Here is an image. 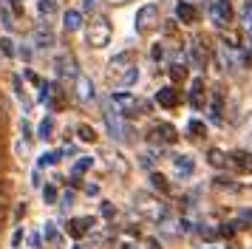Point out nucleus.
<instances>
[{
  "instance_id": "obj_1",
  "label": "nucleus",
  "mask_w": 252,
  "mask_h": 249,
  "mask_svg": "<svg viewBox=\"0 0 252 249\" xmlns=\"http://www.w3.org/2000/svg\"><path fill=\"white\" fill-rule=\"evenodd\" d=\"M111 37H114V29H111L108 17L105 14H94L88 20V26H85V43L91 48H105L111 43Z\"/></svg>"
},
{
  "instance_id": "obj_2",
  "label": "nucleus",
  "mask_w": 252,
  "mask_h": 249,
  "mask_svg": "<svg viewBox=\"0 0 252 249\" xmlns=\"http://www.w3.org/2000/svg\"><path fill=\"white\" fill-rule=\"evenodd\" d=\"M111 105H114L122 116H133V111H136V96H133L130 91H114V93H111Z\"/></svg>"
},
{
  "instance_id": "obj_3",
  "label": "nucleus",
  "mask_w": 252,
  "mask_h": 249,
  "mask_svg": "<svg viewBox=\"0 0 252 249\" xmlns=\"http://www.w3.org/2000/svg\"><path fill=\"white\" fill-rule=\"evenodd\" d=\"M156 23H159V9L153 3H148L136 11V31H150Z\"/></svg>"
},
{
  "instance_id": "obj_4",
  "label": "nucleus",
  "mask_w": 252,
  "mask_h": 249,
  "mask_svg": "<svg viewBox=\"0 0 252 249\" xmlns=\"http://www.w3.org/2000/svg\"><path fill=\"white\" fill-rule=\"evenodd\" d=\"M210 17H213L216 26H227V23L232 20V3H229V0H213Z\"/></svg>"
},
{
  "instance_id": "obj_5",
  "label": "nucleus",
  "mask_w": 252,
  "mask_h": 249,
  "mask_svg": "<svg viewBox=\"0 0 252 249\" xmlns=\"http://www.w3.org/2000/svg\"><path fill=\"white\" fill-rule=\"evenodd\" d=\"M32 45L40 48V51L54 45V31L48 29V23H43V26H37V29H34V34H32Z\"/></svg>"
},
{
  "instance_id": "obj_6",
  "label": "nucleus",
  "mask_w": 252,
  "mask_h": 249,
  "mask_svg": "<svg viewBox=\"0 0 252 249\" xmlns=\"http://www.w3.org/2000/svg\"><path fill=\"white\" fill-rule=\"evenodd\" d=\"M153 136L159 139V142H164V145H173L176 139H179V133H176V127L167 122H159V124H153Z\"/></svg>"
},
{
  "instance_id": "obj_7",
  "label": "nucleus",
  "mask_w": 252,
  "mask_h": 249,
  "mask_svg": "<svg viewBox=\"0 0 252 249\" xmlns=\"http://www.w3.org/2000/svg\"><path fill=\"white\" fill-rule=\"evenodd\" d=\"M94 224H96L94 218H71V224H68V235H71V238H82Z\"/></svg>"
},
{
  "instance_id": "obj_8",
  "label": "nucleus",
  "mask_w": 252,
  "mask_h": 249,
  "mask_svg": "<svg viewBox=\"0 0 252 249\" xmlns=\"http://www.w3.org/2000/svg\"><path fill=\"white\" fill-rule=\"evenodd\" d=\"M77 93H80L82 102H94L96 99V91H94V82L88 77H77Z\"/></svg>"
},
{
  "instance_id": "obj_9",
  "label": "nucleus",
  "mask_w": 252,
  "mask_h": 249,
  "mask_svg": "<svg viewBox=\"0 0 252 249\" xmlns=\"http://www.w3.org/2000/svg\"><path fill=\"white\" fill-rule=\"evenodd\" d=\"M156 102H159L161 108H176V105H179V91L167 85V88H161L159 93H156Z\"/></svg>"
},
{
  "instance_id": "obj_10",
  "label": "nucleus",
  "mask_w": 252,
  "mask_h": 249,
  "mask_svg": "<svg viewBox=\"0 0 252 249\" xmlns=\"http://www.w3.org/2000/svg\"><path fill=\"white\" fill-rule=\"evenodd\" d=\"M173 170H176V176H193L195 161L190 156H176L173 158Z\"/></svg>"
},
{
  "instance_id": "obj_11",
  "label": "nucleus",
  "mask_w": 252,
  "mask_h": 249,
  "mask_svg": "<svg viewBox=\"0 0 252 249\" xmlns=\"http://www.w3.org/2000/svg\"><path fill=\"white\" fill-rule=\"evenodd\" d=\"M63 26H65V31H77L82 29V11L80 9H68L63 14Z\"/></svg>"
},
{
  "instance_id": "obj_12",
  "label": "nucleus",
  "mask_w": 252,
  "mask_h": 249,
  "mask_svg": "<svg viewBox=\"0 0 252 249\" xmlns=\"http://www.w3.org/2000/svg\"><path fill=\"white\" fill-rule=\"evenodd\" d=\"M130 51H122V54H116L111 62H108V68H111V74H122V71H127L130 68Z\"/></svg>"
},
{
  "instance_id": "obj_13",
  "label": "nucleus",
  "mask_w": 252,
  "mask_h": 249,
  "mask_svg": "<svg viewBox=\"0 0 252 249\" xmlns=\"http://www.w3.org/2000/svg\"><path fill=\"white\" fill-rule=\"evenodd\" d=\"M201 91H204V82H201V79H195L193 88H190V102H193L195 111H201V108H204V96H201Z\"/></svg>"
},
{
  "instance_id": "obj_14",
  "label": "nucleus",
  "mask_w": 252,
  "mask_h": 249,
  "mask_svg": "<svg viewBox=\"0 0 252 249\" xmlns=\"http://www.w3.org/2000/svg\"><path fill=\"white\" fill-rule=\"evenodd\" d=\"M176 17L190 26V23H195V9L190 6V3H179V6H176Z\"/></svg>"
},
{
  "instance_id": "obj_15",
  "label": "nucleus",
  "mask_w": 252,
  "mask_h": 249,
  "mask_svg": "<svg viewBox=\"0 0 252 249\" xmlns=\"http://www.w3.org/2000/svg\"><path fill=\"white\" fill-rule=\"evenodd\" d=\"M190 57H193V65L195 68H204L207 65V51L201 43H193L190 45Z\"/></svg>"
},
{
  "instance_id": "obj_16",
  "label": "nucleus",
  "mask_w": 252,
  "mask_h": 249,
  "mask_svg": "<svg viewBox=\"0 0 252 249\" xmlns=\"http://www.w3.org/2000/svg\"><path fill=\"white\" fill-rule=\"evenodd\" d=\"M232 161H235V167H238V170H244V173H252V156H250V153L238 150V153H232Z\"/></svg>"
},
{
  "instance_id": "obj_17",
  "label": "nucleus",
  "mask_w": 252,
  "mask_h": 249,
  "mask_svg": "<svg viewBox=\"0 0 252 249\" xmlns=\"http://www.w3.org/2000/svg\"><path fill=\"white\" fill-rule=\"evenodd\" d=\"M136 79H139V68L130 65L127 71H122V74H119V85H122V88H127V85H133Z\"/></svg>"
},
{
  "instance_id": "obj_18",
  "label": "nucleus",
  "mask_w": 252,
  "mask_h": 249,
  "mask_svg": "<svg viewBox=\"0 0 252 249\" xmlns=\"http://www.w3.org/2000/svg\"><path fill=\"white\" fill-rule=\"evenodd\" d=\"M207 158H210V164H213V167H227V153H224V150H218V147H213V150L207 153Z\"/></svg>"
},
{
  "instance_id": "obj_19",
  "label": "nucleus",
  "mask_w": 252,
  "mask_h": 249,
  "mask_svg": "<svg viewBox=\"0 0 252 249\" xmlns=\"http://www.w3.org/2000/svg\"><path fill=\"white\" fill-rule=\"evenodd\" d=\"M187 133L193 136V139H201V136L207 133V124L201 122V119H190V122H187Z\"/></svg>"
},
{
  "instance_id": "obj_20",
  "label": "nucleus",
  "mask_w": 252,
  "mask_h": 249,
  "mask_svg": "<svg viewBox=\"0 0 252 249\" xmlns=\"http://www.w3.org/2000/svg\"><path fill=\"white\" fill-rule=\"evenodd\" d=\"M150 184H153V190H159V192H170V184H167V179L161 173H150Z\"/></svg>"
},
{
  "instance_id": "obj_21",
  "label": "nucleus",
  "mask_w": 252,
  "mask_h": 249,
  "mask_svg": "<svg viewBox=\"0 0 252 249\" xmlns=\"http://www.w3.org/2000/svg\"><path fill=\"white\" fill-rule=\"evenodd\" d=\"M51 133H54V119L46 116V119L40 122V127H37V136H40V139H51Z\"/></svg>"
},
{
  "instance_id": "obj_22",
  "label": "nucleus",
  "mask_w": 252,
  "mask_h": 249,
  "mask_svg": "<svg viewBox=\"0 0 252 249\" xmlns=\"http://www.w3.org/2000/svg\"><path fill=\"white\" fill-rule=\"evenodd\" d=\"M77 136H80V142H88V145L96 142V130L88 127V124H80V127H77Z\"/></svg>"
},
{
  "instance_id": "obj_23",
  "label": "nucleus",
  "mask_w": 252,
  "mask_h": 249,
  "mask_svg": "<svg viewBox=\"0 0 252 249\" xmlns=\"http://www.w3.org/2000/svg\"><path fill=\"white\" fill-rule=\"evenodd\" d=\"M60 158H63V153H60V150H54V153H43L37 164H40V167H51V164H57Z\"/></svg>"
},
{
  "instance_id": "obj_24",
  "label": "nucleus",
  "mask_w": 252,
  "mask_h": 249,
  "mask_svg": "<svg viewBox=\"0 0 252 249\" xmlns=\"http://www.w3.org/2000/svg\"><path fill=\"white\" fill-rule=\"evenodd\" d=\"M0 54L3 57H14V43L9 37H0Z\"/></svg>"
},
{
  "instance_id": "obj_25",
  "label": "nucleus",
  "mask_w": 252,
  "mask_h": 249,
  "mask_svg": "<svg viewBox=\"0 0 252 249\" xmlns=\"http://www.w3.org/2000/svg\"><path fill=\"white\" fill-rule=\"evenodd\" d=\"M43 201L46 204L57 201V187H54V184H46V187H43Z\"/></svg>"
},
{
  "instance_id": "obj_26",
  "label": "nucleus",
  "mask_w": 252,
  "mask_h": 249,
  "mask_svg": "<svg viewBox=\"0 0 252 249\" xmlns=\"http://www.w3.org/2000/svg\"><path fill=\"white\" fill-rule=\"evenodd\" d=\"M94 164V158H88V156H80V161L74 164V176H80V173H85V170Z\"/></svg>"
},
{
  "instance_id": "obj_27",
  "label": "nucleus",
  "mask_w": 252,
  "mask_h": 249,
  "mask_svg": "<svg viewBox=\"0 0 252 249\" xmlns=\"http://www.w3.org/2000/svg\"><path fill=\"white\" fill-rule=\"evenodd\" d=\"M43 238H46L48 244H57V229H54V224H46V226H43Z\"/></svg>"
},
{
  "instance_id": "obj_28",
  "label": "nucleus",
  "mask_w": 252,
  "mask_h": 249,
  "mask_svg": "<svg viewBox=\"0 0 252 249\" xmlns=\"http://www.w3.org/2000/svg\"><path fill=\"white\" fill-rule=\"evenodd\" d=\"M71 65H74V62H71V57H60V60H57V71H60V74H71Z\"/></svg>"
},
{
  "instance_id": "obj_29",
  "label": "nucleus",
  "mask_w": 252,
  "mask_h": 249,
  "mask_svg": "<svg viewBox=\"0 0 252 249\" xmlns=\"http://www.w3.org/2000/svg\"><path fill=\"white\" fill-rule=\"evenodd\" d=\"M37 9H40V14H51V11H54V0H40Z\"/></svg>"
},
{
  "instance_id": "obj_30",
  "label": "nucleus",
  "mask_w": 252,
  "mask_h": 249,
  "mask_svg": "<svg viewBox=\"0 0 252 249\" xmlns=\"http://www.w3.org/2000/svg\"><path fill=\"white\" fill-rule=\"evenodd\" d=\"M213 119H216V122H221V96H216V99H213Z\"/></svg>"
},
{
  "instance_id": "obj_31",
  "label": "nucleus",
  "mask_w": 252,
  "mask_h": 249,
  "mask_svg": "<svg viewBox=\"0 0 252 249\" xmlns=\"http://www.w3.org/2000/svg\"><path fill=\"white\" fill-rule=\"evenodd\" d=\"M170 77L176 79V82H179V79H184V68H182V65H173V68H170Z\"/></svg>"
},
{
  "instance_id": "obj_32",
  "label": "nucleus",
  "mask_w": 252,
  "mask_h": 249,
  "mask_svg": "<svg viewBox=\"0 0 252 249\" xmlns=\"http://www.w3.org/2000/svg\"><path fill=\"white\" fill-rule=\"evenodd\" d=\"M20 130H23V139L29 142V139H32V127H29V122H20Z\"/></svg>"
},
{
  "instance_id": "obj_33",
  "label": "nucleus",
  "mask_w": 252,
  "mask_h": 249,
  "mask_svg": "<svg viewBox=\"0 0 252 249\" xmlns=\"http://www.w3.org/2000/svg\"><path fill=\"white\" fill-rule=\"evenodd\" d=\"M12 11L14 14H23V0H12Z\"/></svg>"
},
{
  "instance_id": "obj_34",
  "label": "nucleus",
  "mask_w": 252,
  "mask_h": 249,
  "mask_svg": "<svg viewBox=\"0 0 252 249\" xmlns=\"http://www.w3.org/2000/svg\"><path fill=\"white\" fill-rule=\"evenodd\" d=\"M60 201H63V207H65V204H71V201H74V192H63V195H60Z\"/></svg>"
},
{
  "instance_id": "obj_35",
  "label": "nucleus",
  "mask_w": 252,
  "mask_h": 249,
  "mask_svg": "<svg viewBox=\"0 0 252 249\" xmlns=\"http://www.w3.org/2000/svg\"><path fill=\"white\" fill-rule=\"evenodd\" d=\"M3 26H6V29H12L14 23H12V14H9V11H3Z\"/></svg>"
},
{
  "instance_id": "obj_36",
  "label": "nucleus",
  "mask_w": 252,
  "mask_h": 249,
  "mask_svg": "<svg viewBox=\"0 0 252 249\" xmlns=\"http://www.w3.org/2000/svg\"><path fill=\"white\" fill-rule=\"evenodd\" d=\"M20 241H23V229H17V232H14L12 244H14V247H20Z\"/></svg>"
},
{
  "instance_id": "obj_37",
  "label": "nucleus",
  "mask_w": 252,
  "mask_h": 249,
  "mask_svg": "<svg viewBox=\"0 0 252 249\" xmlns=\"http://www.w3.org/2000/svg\"><path fill=\"white\" fill-rule=\"evenodd\" d=\"M102 215L105 218H111V215H114V207H111V204H102Z\"/></svg>"
},
{
  "instance_id": "obj_38",
  "label": "nucleus",
  "mask_w": 252,
  "mask_h": 249,
  "mask_svg": "<svg viewBox=\"0 0 252 249\" xmlns=\"http://www.w3.org/2000/svg\"><path fill=\"white\" fill-rule=\"evenodd\" d=\"M85 192H88V195H99V187H96V184H88V187H85Z\"/></svg>"
},
{
  "instance_id": "obj_39",
  "label": "nucleus",
  "mask_w": 252,
  "mask_h": 249,
  "mask_svg": "<svg viewBox=\"0 0 252 249\" xmlns=\"http://www.w3.org/2000/svg\"><path fill=\"white\" fill-rule=\"evenodd\" d=\"M20 57L23 60H32V48H20Z\"/></svg>"
},
{
  "instance_id": "obj_40",
  "label": "nucleus",
  "mask_w": 252,
  "mask_h": 249,
  "mask_svg": "<svg viewBox=\"0 0 252 249\" xmlns=\"http://www.w3.org/2000/svg\"><path fill=\"white\" fill-rule=\"evenodd\" d=\"M161 54H164V51H161V45H156V48H153V60H161Z\"/></svg>"
},
{
  "instance_id": "obj_41",
  "label": "nucleus",
  "mask_w": 252,
  "mask_h": 249,
  "mask_svg": "<svg viewBox=\"0 0 252 249\" xmlns=\"http://www.w3.org/2000/svg\"><path fill=\"white\" fill-rule=\"evenodd\" d=\"M122 249H136V247H133V244H122Z\"/></svg>"
},
{
  "instance_id": "obj_42",
  "label": "nucleus",
  "mask_w": 252,
  "mask_h": 249,
  "mask_svg": "<svg viewBox=\"0 0 252 249\" xmlns=\"http://www.w3.org/2000/svg\"><path fill=\"white\" fill-rule=\"evenodd\" d=\"M111 3H116V6H122V3H127V0H111Z\"/></svg>"
},
{
  "instance_id": "obj_43",
  "label": "nucleus",
  "mask_w": 252,
  "mask_h": 249,
  "mask_svg": "<svg viewBox=\"0 0 252 249\" xmlns=\"http://www.w3.org/2000/svg\"><path fill=\"white\" fill-rule=\"evenodd\" d=\"M0 192H3V181H0Z\"/></svg>"
},
{
  "instance_id": "obj_44",
  "label": "nucleus",
  "mask_w": 252,
  "mask_h": 249,
  "mask_svg": "<svg viewBox=\"0 0 252 249\" xmlns=\"http://www.w3.org/2000/svg\"><path fill=\"white\" fill-rule=\"evenodd\" d=\"M74 249H82V247H74Z\"/></svg>"
}]
</instances>
